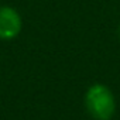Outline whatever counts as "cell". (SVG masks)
<instances>
[{"mask_svg": "<svg viewBox=\"0 0 120 120\" xmlns=\"http://www.w3.org/2000/svg\"><path fill=\"white\" fill-rule=\"evenodd\" d=\"M119 37H120V26H119Z\"/></svg>", "mask_w": 120, "mask_h": 120, "instance_id": "cell-3", "label": "cell"}, {"mask_svg": "<svg viewBox=\"0 0 120 120\" xmlns=\"http://www.w3.org/2000/svg\"><path fill=\"white\" fill-rule=\"evenodd\" d=\"M23 28L21 16L10 6H0V40H13Z\"/></svg>", "mask_w": 120, "mask_h": 120, "instance_id": "cell-2", "label": "cell"}, {"mask_svg": "<svg viewBox=\"0 0 120 120\" xmlns=\"http://www.w3.org/2000/svg\"><path fill=\"white\" fill-rule=\"evenodd\" d=\"M85 106L88 113L96 120H110L116 112V100L112 90L100 83L86 90Z\"/></svg>", "mask_w": 120, "mask_h": 120, "instance_id": "cell-1", "label": "cell"}]
</instances>
